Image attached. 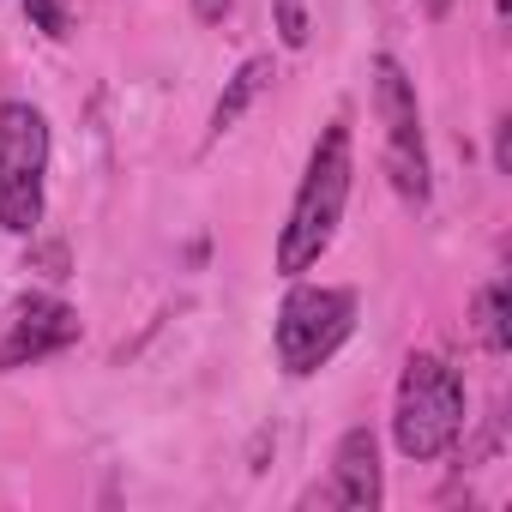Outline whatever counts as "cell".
I'll use <instances>...</instances> for the list:
<instances>
[{
  "label": "cell",
  "instance_id": "obj_5",
  "mask_svg": "<svg viewBox=\"0 0 512 512\" xmlns=\"http://www.w3.org/2000/svg\"><path fill=\"white\" fill-rule=\"evenodd\" d=\"M374 115L386 127V175L398 187L404 205H428L434 181H428V139H422V103H416V79L404 73L398 55H374Z\"/></svg>",
  "mask_w": 512,
  "mask_h": 512
},
{
  "label": "cell",
  "instance_id": "obj_13",
  "mask_svg": "<svg viewBox=\"0 0 512 512\" xmlns=\"http://www.w3.org/2000/svg\"><path fill=\"white\" fill-rule=\"evenodd\" d=\"M494 163L512 169V121H500V133H494Z\"/></svg>",
  "mask_w": 512,
  "mask_h": 512
},
{
  "label": "cell",
  "instance_id": "obj_14",
  "mask_svg": "<svg viewBox=\"0 0 512 512\" xmlns=\"http://www.w3.org/2000/svg\"><path fill=\"white\" fill-rule=\"evenodd\" d=\"M416 7H422L428 19H446V13H452V0H416Z\"/></svg>",
  "mask_w": 512,
  "mask_h": 512
},
{
  "label": "cell",
  "instance_id": "obj_3",
  "mask_svg": "<svg viewBox=\"0 0 512 512\" xmlns=\"http://www.w3.org/2000/svg\"><path fill=\"white\" fill-rule=\"evenodd\" d=\"M356 332V290H332V284H302L290 278L284 302H278V326H272V344H278V368L290 380H308L320 374L338 344Z\"/></svg>",
  "mask_w": 512,
  "mask_h": 512
},
{
  "label": "cell",
  "instance_id": "obj_9",
  "mask_svg": "<svg viewBox=\"0 0 512 512\" xmlns=\"http://www.w3.org/2000/svg\"><path fill=\"white\" fill-rule=\"evenodd\" d=\"M476 332H482V344H488L494 356L512 350V326H506V278L482 284V296H476Z\"/></svg>",
  "mask_w": 512,
  "mask_h": 512
},
{
  "label": "cell",
  "instance_id": "obj_2",
  "mask_svg": "<svg viewBox=\"0 0 512 512\" xmlns=\"http://www.w3.org/2000/svg\"><path fill=\"white\" fill-rule=\"evenodd\" d=\"M392 440L410 464H434L464 440V380L440 350H410L392 398Z\"/></svg>",
  "mask_w": 512,
  "mask_h": 512
},
{
  "label": "cell",
  "instance_id": "obj_7",
  "mask_svg": "<svg viewBox=\"0 0 512 512\" xmlns=\"http://www.w3.org/2000/svg\"><path fill=\"white\" fill-rule=\"evenodd\" d=\"M332 506H350V512H374L386 500V482H380V440L374 428H350L332 452V488H326Z\"/></svg>",
  "mask_w": 512,
  "mask_h": 512
},
{
  "label": "cell",
  "instance_id": "obj_15",
  "mask_svg": "<svg viewBox=\"0 0 512 512\" xmlns=\"http://www.w3.org/2000/svg\"><path fill=\"white\" fill-rule=\"evenodd\" d=\"M506 7H512V0H494V13H500V19H506Z\"/></svg>",
  "mask_w": 512,
  "mask_h": 512
},
{
  "label": "cell",
  "instance_id": "obj_10",
  "mask_svg": "<svg viewBox=\"0 0 512 512\" xmlns=\"http://www.w3.org/2000/svg\"><path fill=\"white\" fill-rule=\"evenodd\" d=\"M272 31L284 49H308L314 19H308V0H272Z\"/></svg>",
  "mask_w": 512,
  "mask_h": 512
},
{
  "label": "cell",
  "instance_id": "obj_11",
  "mask_svg": "<svg viewBox=\"0 0 512 512\" xmlns=\"http://www.w3.org/2000/svg\"><path fill=\"white\" fill-rule=\"evenodd\" d=\"M25 19H31V31H43L55 43L73 37V7H67V0H25Z\"/></svg>",
  "mask_w": 512,
  "mask_h": 512
},
{
  "label": "cell",
  "instance_id": "obj_4",
  "mask_svg": "<svg viewBox=\"0 0 512 512\" xmlns=\"http://www.w3.org/2000/svg\"><path fill=\"white\" fill-rule=\"evenodd\" d=\"M49 187V115L25 97L0 103V229L37 235Z\"/></svg>",
  "mask_w": 512,
  "mask_h": 512
},
{
  "label": "cell",
  "instance_id": "obj_12",
  "mask_svg": "<svg viewBox=\"0 0 512 512\" xmlns=\"http://www.w3.org/2000/svg\"><path fill=\"white\" fill-rule=\"evenodd\" d=\"M229 13H235V0H193V19L199 25H223Z\"/></svg>",
  "mask_w": 512,
  "mask_h": 512
},
{
  "label": "cell",
  "instance_id": "obj_1",
  "mask_svg": "<svg viewBox=\"0 0 512 512\" xmlns=\"http://www.w3.org/2000/svg\"><path fill=\"white\" fill-rule=\"evenodd\" d=\"M350 175H356V139H350V115H332L308 151L302 187L290 199V217L278 229V272L302 278L326 260V247L338 241L344 205H350Z\"/></svg>",
  "mask_w": 512,
  "mask_h": 512
},
{
  "label": "cell",
  "instance_id": "obj_8",
  "mask_svg": "<svg viewBox=\"0 0 512 512\" xmlns=\"http://www.w3.org/2000/svg\"><path fill=\"white\" fill-rule=\"evenodd\" d=\"M272 79H278V67H272V55H247L229 79H223V91H217V103H211V121H205V145H217L223 133H235V121L260 103L266 91H272Z\"/></svg>",
  "mask_w": 512,
  "mask_h": 512
},
{
  "label": "cell",
  "instance_id": "obj_6",
  "mask_svg": "<svg viewBox=\"0 0 512 512\" xmlns=\"http://www.w3.org/2000/svg\"><path fill=\"white\" fill-rule=\"evenodd\" d=\"M73 344H79V308H67L49 290H25V296H13L7 320H0V374L37 368Z\"/></svg>",
  "mask_w": 512,
  "mask_h": 512
}]
</instances>
